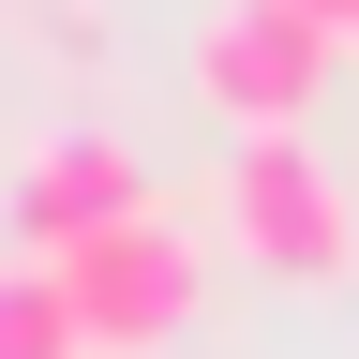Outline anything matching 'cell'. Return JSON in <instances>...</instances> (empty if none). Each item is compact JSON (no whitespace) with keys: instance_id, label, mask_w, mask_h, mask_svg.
I'll return each instance as SVG.
<instances>
[{"instance_id":"cell-6","label":"cell","mask_w":359,"mask_h":359,"mask_svg":"<svg viewBox=\"0 0 359 359\" xmlns=\"http://www.w3.org/2000/svg\"><path fill=\"white\" fill-rule=\"evenodd\" d=\"M45 60H60V75H90V60H105V15H75V0H60V15H45Z\"/></svg>"},{"instance_id":"cell-1","label":"cell","mask_w":359,"mask_h":359,"mask_svg":"<svg viewBox=\"0 0 359 359\" xmlns=\"http://www.w3.org/2000/svg\"><path fill=\"white\" fill-rule=\"evenodd\" d=\"M60 285H75V314H90V359H165V344H195V314H210V240L150 195L135 224L75 240Z\"/></svg>"},{"instance_id":"cell-7","label":"cell","mask_w":359,"mask_h":359,"mask_svg":"<svg viewBox=\"0 0 359 359\" xmlns=\"http://www.w3.org/2000/svg\"><path fill=\"white\" fill-rule=\"evenodd\" d=\"M299 15H314V30H330V45H344V60H359V0H299Z\"/></svg>"},{"instance_id":"cell-3","label":"cell","mask_w":359,"mask_h":359,"mask_svg":"<svg viewBox=\"0 0 359 359\" xmlns=\"http://www.w3.org/2000/svg\"><path fill=\"white\" fill-rule=\"evenodd\" d=\"M344 45L299 15V0H210V30H195V105L224 135H299L314 120V90H330Z\"/></svg>"},{"instance_id":"cell-4","label":"cell","mask_w":359,"mask_h":359,"mask_svg":"<svg viewBox=\"0 0 359 359\" xmlns=\"http://www.w3.org/2000/svg\"><path fill=\"white\" fill-rule=\"evenodd\" d=\"M150 210V165H135V135H45V150L15 165V255H75V240H105V224Z\"/></svg>"},{"instance_id":"cell-8","label":"cell","mask_w":359,"mask_h":359,"mask_svg":"<svg viewBox=\"0 0 359 359\" xmlns=\"http://www.w3.org/2000/svg\"><path fill=\"white\" fill-rule=\"evenodd\" d=\"M344 285H359V269H344Z\"/></svg>"},{"instance_id":"cell-5","label":"cell","mask_w":359,"mask_h":359,"mask_svg":"<svg viewBox=\"0 0 359 359\" xmlns=\"http://www.w3.org/2000/svg\"><path fill=\"white\" fill-rule=\"evenodd\" d=\"M0 359H90V314L60 285V255H0Z\"/></svg>"},{"instance_id":"cell-2","label":"cell","mask_w":359,"mask_h":359,"mask_svg":"<svg viewBox=\"0 0 359 359\" xmlns=\"http://www.w3.org/2000/svg\"><path fill=\"white\" fill-rule=\"evenodd\" d=\"M210 224H224L255 269H285V285L359 269V210H344V180L314 165V135H224V195H210Z\"/></svg>"}]
</instances>
